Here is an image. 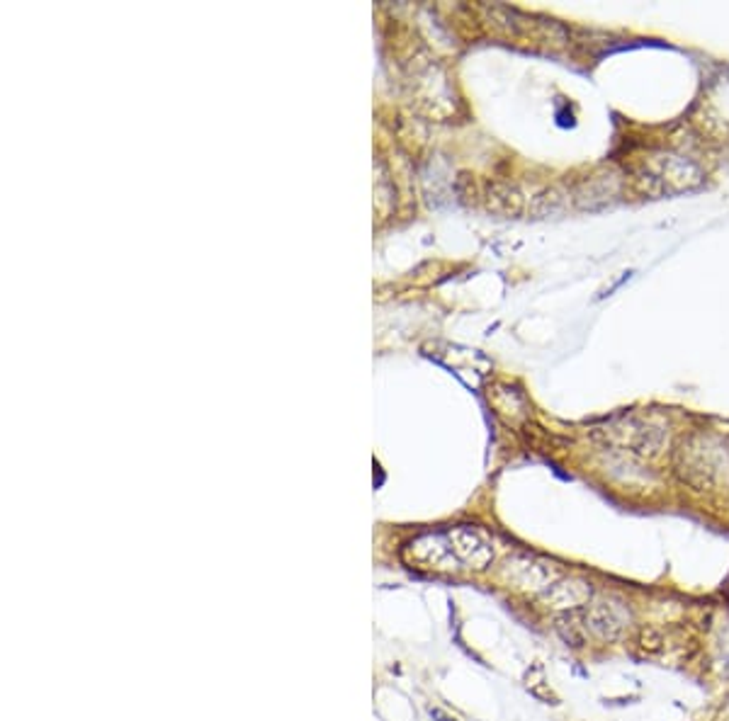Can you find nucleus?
Wrapping results in <instances>:
<instances>
[{
	"label": "nucleus",
	"mask_w": 729,
	"mask_h": 721,
	"mask_svg": "<svg viewBox=\"0 0 729 721\" xmlns=\"http://www.w3.org/2000/svg\"><path fill=\"white\" fill-rule=\"evenodd\" d=\"M404 561L409 563L411 569H428V570H455L460 569L457 556L450 549V542L445 534H428L416 542H411L409 547L404 549Z\"/></svg>",
	"instance_id": "f257e3e1"
},
{
	"label": "nucleus",
	"mask_w": 729,
	"mask_h": 721,
	"mask_svg": "<svg viewBox=\"0 0 729 721\" xmlns=\"http://www.w3.org/2000/svg\"><path fill=\"white\" fill-rule=\"evenodd\" d=\"M545 603L554 605V607H564V610H579L588 603L591 598V586H586L581 580H561V583H552L547 588L545 593Z\"/></svg>",
	"instance_id": "20e7f679"
},
{
	"label": "nucleus",
	"mask_w": 729,
	"mask_h": 721,
	"mask_svg": "<svg viewBox=\"0 0 729 721\" xmlns=\"http://www.w3.org/2000/svg\"><path fill=\"white\" fill-rule=\"evenodd\" d=\"M577 615L581 619L586 636L591 634L596 639H603V642H615L627 625L625 610L620 605L606 603V600H598V603L591 605L586 603L584 607H579Z\"/></svg>",
	"instance_id": "f03ea898"
},
{
	"label": "nucleus",
	"mask_w": 729,
	"mask_h": 721,
	"mask_svg": "<svg viewBox=\"0 0 729 721\" xmlns=\"http://www.w3.org/2000/svg\"><path fill=\"white\" fill-rule=\"evenodd\" d=\"M445 537H448L450 549L457 556V561L467 569L484 570L494 559V549L489 542L472 527H455V530L445 532Z\"/></svg>",
	"instance_id": "7ed1b4c3"
},
{
	"label": "nucleus",
	"mask_w": 729,
	"mask_h": 721,
	"mask_svg": "<svg viewBox=\"0 0 729 721\" xmlns=\"http://www.w3.org/2000/svg\"><path fill=\"white\" fill-rule=\"evenodd\" d=\"M508 566H511V563H508ZM511 579L515 580V583H521L523 588H530V590H542V593H545L547 588L554 583V573L550 566H545V563L525 561V559H523L521 563L513 561Z\"/></svg>",
	"instance_id": "39448f33"
},
{
	"label": "nucleus",
	"mask_w": 729,
	"mask_h": 721,
	"mask_svg": "<svg viewBox=\"0 0 729 721\" xmlns=\"http://www.w3.org/2000/svg\"><path fill=\"white\" fill-rule=\"evenodd\" d=\"M441 721H455V719H448V716H441Z\"/></svg>",
	"instance_id": "423d86ee"
}]
</instances>
